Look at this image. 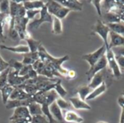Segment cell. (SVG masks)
Segmentation results:
<instances>
[{
	"instance_id": "obj_1",
	"label": "cell",
	"mask_w": 124,
	"mask_h": 123,
	"mask_svg": "<svg viewBox=\"0 0 124 123\" xmlns=\"http://www.w3.org/2000/svg\"><path fill=\"white\" fill-rule=\"evenodd\" d=\"M38 52L39 54V59L46 65L53 67L61 75L62 77L66 78L68 70L62 67V65L63 62L69 60L70 57L68 55H65V56H64L62 57H60V58H55V57H52V55H50L41 44L39 47Z\"/></svg>"
},
{
	"instance_id": "obj_2",
	"label": "cell",
	"mask_w": 124,
	"mask_h": 123,
	"mask_svg": "<svg viewBox=\"0 0 124 123\" xmlns=\"http://www.w3.org/2000/svg\"><path fill=\"white\" fill-rule=\"evenodd\" d=\"M45 6L48 10V12L53 17H56L60 20H63L71 12L70 9L61 5L57 1L50 0L47 1Z\"/></svg>"
},
{
	"instance_id": "obj_3",
	"label": "cell",
	"mask_w": 124,
	"mask_h": 123,
	"mask_svg": "<svg viewBox=\"0 0 124 123\" xmlns=\"http://www.w3.org/2000/svg\"><path fill=\"white\" fill-rule=\"evenodd\" d=\"M110 32V29L109 28V27L106 24H105L102 20H97L95 25L92 28V35L98 34L103 40L104 45L105 46L106 49H108V46H109L108 36H109Z\"/></svg>"
},
{
	"instance_id": "obj_4",
	"label": "cell",
	"mask_w": 124,
	"mask_h": 123,
	"mask_svg": "<svg viewBox=\"0 0 124 123\" xmlns=\"http://www.w3.org/2000/svg\"><path fill=\"white\" fill-rule=\"evenodd\" d=\"M105 56L107 58L108 62V66L111 71L113 75L117 78H120L122 75L121 70L117 63V61L116 59L115 54L111 49H107L105 52Z\"/></svg>"
},
{
	"instance_id": "obj_5",
	"label": "cell",
	"mask_w": 124,
	"mask_h": 123,
	"mask_svg": "<svg viewBox=\"0 0 124 123\" xmlns=\"http://www.w3.org/2000/svg\"><path fill=\"white\" fill-rule=\"evenodd\" d=\"M40 15H41V17L39 19L33 20V21H31V22H29L28 24V26L29 27V28L36 30V29H38L44 22L52 23V16L48 12V10H47L46 6H44L41 9Z\"/></svg>"
},
{
	"instance_id": "obj_6",
	"label": "cell",
	"mask_w": 124,
	"mask_h": 123,
	"mask_svg": "<svg viewBox=\"0 0 124 123\" xmlns=\"http://www.w3.org/2000/svg\"><path fill=\"white\" fill-rule=\"evenodd\" d=\"M105 52H106V47L103 44L101 47H100L95 51L83 55L82 59L86 61L89 63V66L91 67L94 65H95L102 58V57L104 54H105Z\"/></svg>"
},
{
	"instance_id": "obj_7",
	"label": "cell",
	"mask_w": 124,
	"mask_h": 123,
	"mask_svg": "<svg viewBox=\"0 0 124 123\" xmlns=\"http://www.w3.org/2000/svg\"><path fill=\"white\" fill-rule=\"evenodd\" d=\"M108 67V62H107V58L105 54H104L102 58L95 64L92 67H91L89 68V70L86 72V75L87 76L88 80L90 81L92 80V78L99 72L106 69Z\"/></svg>"
},
{
	"instance_id": "obj_8",
	"label": "cell",
	"mask_w": 124,
	"mask_h": 123,
	"mask_svg": "<svg viewBox=\"0 0 124 123\" xmlns=\"http://www.w3.org/2000/svg\"><path fill=\"white\" fill-rule=\"evenodd\" d=\"M17 120H26L29 123H31L32 116L30 115L28 108L27 107H20L14 110L13 115L9 117L10 121Z\"/></svg>"
},
{
	"instance_id": "obj_9",
	"label": "cell",
	"mask_w": 124,
	"mask_h": 123,
	"mask_svg": "<svg viewBox=\"0 0 124 123\" xmlns=\"http://www.w3.org/2000/svg\"><path fill=\"white\" fill-rule=\"evenodd\" d=\"M27 80H28V78L27 76L21 77L19 75L18 72H16L10 68V70L8 75V84L14 86L15 88L20 87Z\"/></svg>"
},
{
	"instance_id": "obj_10",
	"label": "cell",
	"mask_w": 124,
	"mask_h": 123,
	"mask_svg": "<svg viewBox=\"0 0 124 123\" xmlns=\"http://www.w3.org/2000/svg\"><path fill=\"white\" fill-rule=\"evenodd\" d=\"M106 78H107V73H106V69L99 72L97 73L90 80L89 84L88 86L92 89L94 90V88L100 86L101 84H102L104 82L106 83Z\"/></svg>"
},
{
	"instance_id": "obj_11",
	"label": "cell",
	"mask_w": 124,
	"mask_h": 123,
	"mask_svg": "<svg viewBox=\"0 0 124 123\" xmlns=\"http://www.w3.org/2000/svg\"><path fill=\"white\" fill-rule=\"evenodd\" d=\"M57 1L71 11H82L83 9V4L78 0H58Z\"/></svg>"
},
{
	"instance_id": "obj_12",
	"label": "cell",
	"mask_w": 124,
	"mask_h": 123,
	"mask_svg": "<svg viewBox=\"0 0 124 123\" xmlns=\"http://www.w3.org/2000/svg\"><path fill=\"white\" fill-rule=\"evenodd\" d=\"M69 101L71 104V106L73 107L76 109H84V110H90L92 109L91 106L87 104L86 101L81 100L78 96L71 97L69 99Z\"/></svg>"
},
{
	"instance_id": "obj_13",
	"label": "cell",
	"mask_w": 124,
	"mask_h": 123,
	"mask_svg": "<svg viewBox=\"0 0 124 123\" xmlns=\"http://www.w3.org/2000/svg\"><path fill=\"white\" fill-rule=\"evenodd\" d=\"M109 36L110 38V41L109 43L108 49H113L115 47L124 46V36H122L111 30Z\"/></svg>"
},
{
	"instance_id": "obj_14",
	"label": "cell",
	"mask_w": 124,
	"mask_h": 123,
	"mask_svg": "<svg viewBox=\"0 0 124 123\" xmlns=\"http://www.w3.org/2000/svg\"><path fill=\"white\" fill-rule=\"evenodd\" d=\"M63 118L64 121L69 123H82L84 121V118L81 117L78 113L70 109L65 111Z\"/></svg>"
},
{
	"instance_id": "obj_15",
	"label": "cell",
	"mask_w": 124,
	"mask_h": 123,
	"mask_svg": "<svg viewBox=\"0 0 124 123\" xmlns=\"http://www.w3.org/2000/svg\"><path fill=\"white\" fill-rule=\"evenodd\" d=\"M33 101V96L28 99L26 100H9L7 104H5L6 109H16L20 107H28V105L31 104V102Z\"/></svg>"
},
{
	"instance_id": "obj_16",
	"label": "cell",
	"mask_w": 124,
	"mask_h": 123,
	"mask_svg": "<svg viewBox=\"0 0 124 123\" xmlns=\"http://www.w3.org/2000/svg\"><path fill=\"white\" fill-rule=\"evenodd\" d=\"M49 112H50L51 115H52L53 118L57 122L62 123L64 121V118H63V115H62V110L58 107L57 104L56 103V101L54 102H53L49 107Z\"/></svg>"
},
{
	"instance_id": "obj_17",
	"label": "cell",
	"mask_w": 124,
	"mask_h": 123,
	"mask_svg": "<svg viewBox=\"0 0 124 123\" xmlns=\"http://www.w3.org/2000/svg\"><path fill=\"white\" fill-rule=\"evenodd\" d=\"M33 96L28 94L25 91H24L22 88L16 87L15 88L13 92L12 93L9 100H26L31 98Z\"/></svg>"
},
{
	"instance_id": "obj_18",
	"label": "cell",
	"mask_w": 124,
	"mask_h": 123,
	"mask_svg": "<svg viewBox=\"0 0 124 123\" xmlns=\"http://www.w3.org/2000/svg\"><path fill=\"white\" fill-rule=\"evenodd\" d=\"M102 17L103 20V22L106 25L112 24V23H120L121 19L120 16L118 14L111 12H103L102 14Z\"/></svg>"
},
{
	"instance_id": "obj_19",
	"label": "cell",
	"mask_w": 124,
	"mask_h": 123,
	"mask_svg": "<svg viewBox=\"0 0 124 123\" xmlns=\"http://www.w3.org/2000/svg\"><path fill=\"white\" fill-rule=\"evenodd\" d=\"M0 49L7 50L9 51H12L14 53H19L23 54L30 52L29 48L27 45H18L15 46H7L4 45H0Z\"/></svg>"
},
{
	"instance_id": "obj_20",
	"label": "cell",
	"mask_w": 124,
	"mask_h": 123,
	"mask_svg": "<svg viewBox=\"0 0 124 123\" xmlns=\"http://www.w3.org/2000/svg\"><path fill=\"white\" fill-rule=\"evenodd\" d=\"M107 89H108V85L105 83V82H104L100 86H98L97 88H96L94 90H92V91L90 93V94L86 97V101L93 100V99L97 98L100 95L103 94L107 91Z\"/></svg>"
},
{
	"instance_id": "obj_21",
	"label": "cell",
	"mask_w": 124,
	"mask_h": 123,
	"mask_svg": "<svg viewBox=\"0 0 124 123\" xmlns=\"http://www.w3.org/2000/svg\"><path fill=\"white\" fill-rule=\"evenodd\" d=\"M23 4L26 10L30 9H41L45 4L43 1H23Z\"/></svg>"
},
{
	"instance_id": "obj_22",
	"label": "cell",
	"mask_w": 124,
	"mask_h": 123,
	"mask_svg": "<svg viewBox=\"0 0 124 123\" xmlns=\"http://www.w3.org/2000/svg\"><path fill=\"white\" fill-rule=\"evenodd\" d=\"M39 59V52H28L24 54L22 63L23 65H32L36 60Z\"/></svg>"
},
{
	"instance_id": "obj_23",
	"label": "cell",
	"mask_w": 124,
	"mask_h": 123,
	"mask_svg": "<svg viewBox=\"0 0 124 123\" xmlns=\"http://www.w3.org/2000/svg\"><path fill=\"white\" fill-rule=\"evenodd\" d=\"M15 89V87L9 85V84H7L4 87H3L0 91H1V98H2V101H3V104L5 105L7 104V102L9 101V97L12 94V93L13 92Z\"/></svg>"
},
{
	"instance_id": "obj_24",
	"label": "cell",
	"mask_w": 124,
	"mask_h": 123,
	"mask_svg": "<svg viewBox=\"0 0 124 123\" xmlns=\"http://www.w3.org/2000/svg\"><path fill=\"white\" fill-rule=\"evenodd\" d=\"M52 32L55 35H60L62 33V20L56 17L52 16Z\"/></svg>"
},
{
	"instance_id": "obj_25",
	"label": "cell",
	"mask_w": 124,
	"mask_h": 123,
	"mask_svg": "<svg viewBox=\"0 0 124 123\" xmlns=\"http://www.w3.org/2000/svg\"><path fill=\"white\" fill-rule=\"evenodd\" d=\"M30 115L33 117V116H36V115H43L42 113V110H41V106L35 102V101H32L31 102V104L28 105V107Z\"/></svg>"
},
{
	"instance_id": "obj_26",
	"label": "cell",
	"mask_w": 124,
	"mask_h": 123,
	"mask_svg": "<svg viewBox=\"0 0 124 123\" xmlns=\"http://www.w3.org/2000/svg\"><path fill=\"white\" fill-rule=\"evenodd\" d=\"M53 90H54L57 94H58V96L62 99H64V97L67 95V91L62 87V84H61V80L59 79L57 80L54 84H53Z\"/></svg>"
},
{
	"instance_id": "obj_27",
	"label": "cell",
	"mask_w": 124,
	"mask_h": 123,
	"mask_svg": "<svg viewBox=\"0 0 124 123\" xmlns=\"http://www.w3.org/2000/svg\"><path fill=\"white\" fill-rule=\"evenodd\" d=\"M92 91V90L88 86H80L77 90V94H78V97L83 100L86 101V97L90 94V93Z\"/></svg>"
},
{
	"instance_id": "obj_28",
	"label": "cell",
	"mask_w": 124,
	"mask_h": 123,
	"mask_svg": "<svg viewBox=\"0 0 124 123\" xmlns=\"http://www.w3.org/2000/svg\"><path fill=\"white\" fill-rule=\"evenodd\" d=\"M25 41L28 43V46L29 48L30 52H36L38 51L39 47L41 45V41L34 40L32 37L25 39Z\"/></svg>"
},
{
	"instance_id": "obj_29",
	"label": "cell",
	"mask_w": 124,
	"mask_h": 123,
	"mask_svg": "<svg viewBox=\"0 0 124 123\" xmlns=\"http://www.w3.org/2000/svg\"><path fill=\"white\" fill-rule=\"evenodd\" d=\"M111 31H113L122 36H124V25L120 23H112L107 25Z\"/></svg>"
},
{
	"instance_id": "obj_30",
	"label": "cell",
	"mask_w": 124,
	"mask_h": 123,
	"mask_svg": "<svg viewBox=\"0 0 124 123\" xmlns=\"http://www.w3.org/2000/svg\"><path fill=\"white\" fill-rule=\"evenodd\" d=\"M10 68L8 67L3 72L0 73V90L8 84V75L9 72Z\"/></svg>"
},
{
	"instance_id": "obj_31",
	"label": "cell",
	"mask_w": 124,
	"mask_h": 123,
	"mask_svg": "<svg viewBox=\"0 0 124 123\" xmlns=\"http://www.w3.org/2000/svg\"><path fill=\"white\" fill-rule=\"evenodd\" d=\"M8 63H9V67L12 69V70H15V71H16V72H20V70L23 68V67L24 66L23 65V64L22 63V62H19V61H17V60H16V59H10L9 62H8Z\"/></svg>"
},
{
	"instance_id": "obj_32",
	"label": "cell",
	"mask_w": 124,
	"mask_h": 123,
	"mask_svg": "<svg viewBox=\"0 0 124 123\" xmlns=\"http://www.w3.org/2000/svg\"><path fill=\"white\" fill-rule=\"evenodd\" d=\"M56 103L57 104L58 107L61 109V110H69V109L71 107V104L70 102H68L61 97L57 98V99L56 100Z\"/></svg>"
},
{
	"instance_id": "obj_33",
	"label": "cell",
	"mask_w": 124,
	"mask_h": 123,
	"mask_svg": "<svg viewBox=\"0 0 124 123\" xmlns=\"http://www.w3.org/2000/svg\"><path fill=\"white\" fill-rule=\"evenodd\" d=\"M0 12L3 14H9V1H0Z\"/></svg>"
},
{
	"instance_id": "obj_34",
	"label": "cell",
	"mask_w": 124,
	"mask_h": 123,
	"mask_svg": "<svg viewBox=\"0 0 124 123\" xmlns=\"http://www.w3.org/2000/svg\"><path fill=\"white\" fill-rule=\"evenodd\" d=\"M31 123H49L47 118L44 115H36L32 117V120Z\"/></svg>"
},
{
	"instance_id": "obj_35",
	"label": "cell",
	"mask_w": 124,
	"mask_h": 123,
	"mask_svg": "<svg viewBox=\"0 0 124 123\" xmlns=\"http://www.w3.org/2000/svg\"><path fill=\"white\" fill-rule=\"evenodd\" d=\"M91 2L94 6L99 16L102 17V1H101V0H93V1H91Z\"/></svg>"
},
{
	"instance_id": "obj_36",
	"label": "cell",
	"mask_w": 124,
	"mask_h": 123,
	"mask_svg": "<svg viewBox=\"0 0 124 123\" xmlns=\"http://www.w3.org/2000/svg\"><path fill=\"white\" fill-rule=\"evenodd\" d=\"M41 9H30V10H26V14L25 17L29 20H33L35 16L38 14H40Z\"/></svg>"
},
{
	"instance_id": "obj_37",
	"label": "cell",
	"mask_w": 124,
	"mask_h": 123,
	"mask_svg": "<svg viewBox=\"0 0 124 123\" xmlns=\"http://www.w3.org/2000/svg\"><path fill=\"white\" fill-rule=\"evenodd\" d=\"M118 105L121 107L122 112L121 115V118H120V122L119 123H124V98L121 96L118 99Z\"/></svg>"
},
{
	"instance_id": "obj_38",
	"label": "cell",
	"mask_w": 124,
	"mask_h": 123,
	"mask_svg": "<svg viewBox=\"0 0 124 123\" xmlns=\"http://www.w3.org/2000/svg\"><path fill=\"white\" fill-rule=\"evenodd\" d=\"M111 49L113 51L115 55H120V56L124 57V46L115 47V48H113Z\"/></svg>"
},
{
	"instance_id": "obj_39",
	"label": "cell",
	"mask_w": 124,
	"mask_h": 123,
	"mask_svg": "<svg viewBox=\"0 0 124 123\" xmlns=\"http://www.w3.org/2000/svg\"><path fill=\"white\" fill-rule=\"evenodd\" d=\"M8 67H9L8 62L4 61L0 55V73L4 70H5L6 69H7Z\"/></svg>"
},
{
	"instance_id": "obj_40",
	"label": "cell",
	"mask_w": 124,
	"mask_h": 123,
	"mask_svg": "<svg viewBox=\"0 0 124 123\" xmlns=\"http://www.w3.org/2000/svg\"><path fill=\"white\" fill-rule=\"evenodd\" d=\"M116 57V59L117 61V63L121 70V69H123L124 70V57L123 56H120V55H115Z\"/></svg>"
},
{
	"instance_id": "obj_41",
	"label": "cell",
	"mask_w": 124,
	"mask_h": 123,
	"mask_svg": "<svg viewBox=\"0 0 124 123\" xmlns=\"http://www.w3.org/2000/svg\"><path fill=\"white\" fill-rule=\"evenodd\" d=\"M9 36L14 40L17 38V37H19V35H18L17 32L14 28H12L11 30H9Z\"/></svg>"
},
{
	"instance_id": "obj_42",
	"label": "cell",
	"mask_w": 124,
	"mask_h": 123,
	"mask_svg": "<svg viewBox=\"0 0 124 123\" xmlns=\"http://www.w3.org/2000/svg\"><path fill=\"white\" fill-rule=\"evenodd\" d=\"M76 72H75L74 70H68V73H67V76H66V78H70V79H73V78L76 77Z\"/></svg>"
},
{
	"instance_id": "obj_43",
	"label": "cell",
	"mask_w": 124,
	"mask_h": 123,
	"mask_svg": "<svg viewBox=\"0 0 124 123\" xmlns=\"http://www.w3.org/2000/svg\"><path fill=\"white\" fill-rule=\"evenodd\" d=\"M119 16H120L121 21H123V22H124V14H119Z\"/></svg>"
},
{
	"instance_id": "obj_44",
	"label": "cell",
	"mask_w": 124,
	"mask_h": 123,
	"mask_svg": "<svg viewBox=\"0 0 124 123\" xmlns=\"http://www.w3.org/2000/svg\"><path fill=\"white\" fill-rule=\"evenodd\" d=\"M97 123H107V122H105V121H99V122H97Z\"/></svg>"
},
{
	"instance_id": "obj_45",
	"label": "cell",
	"mask_w": 124,
	"mask_h": 123,
	"mask_svg": "<svg viewBox=\"0 0 124 123\" xmlns=\"http://www.w3.org/2000/svg\"><path fill=\"white\" fill-rule=\"evenodd\" d=\"M122 96H123V97L124 98V91L123 92V93H122Z\"/></svg>"
},
{
	"instance_id": "obj_46",
	"label": "cell",
	"mask_w": 124,
	"mask_h": 123,
	"mask_svg": "<svg viewBox=\"0 0 124 123\" xmlns=\"http://www.w3.org/2000/svg\"><path fill=\"white\" fill-rule=\"evenodd\" d=\"M0 14H1V12H0Z\"/></svg>"
}]
</instances>
